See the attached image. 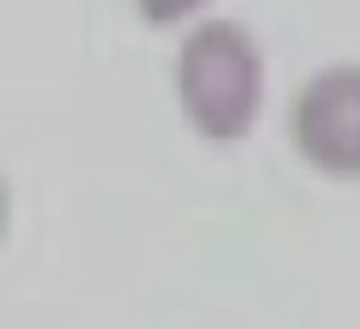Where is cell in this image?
I'll return each instance as SVG.
<instances>
[{
    "mask_svg": "<svg viewBox=\"0 0 360 329\" xmlns=\"http://www.w3.org/2000/svg\"><path fill=\"white\" fill-rule=\"evenodd\" d=\"M179 97L205 140H240L259 117L264 58L244 27L210 20L179 51Z\"/></svg>",
    "mask_w": 360,
    "mask_h": 329,
    "instance_id": "cell-1",
    "label": "cell"
},
{
    "mask_svg": "<svg viewBox=\"0 0 360 329\" xmlns=\"http://www.w3.org/2000/svg\"><path fill=\"white\" fill-rule=\"evenodd\" d=\"M290 132L310 167L337 179H360V66H329L306 82Z\"/></svg>",
    "mask_w": 360,
    "mask_h": 329,
    "instance_id": "cell-2",
    "label": "cell"
},
{
    "mask_svg": "<svg viewBox=\"0 0 360 329\" xmlns=\"http://www.w3.org/2000/svg\"><path fill=\"white\" fill-rule=\"evenodd\" d=\"M140 4V16L155 27H171L179 20H186L190 12H198L205 0H136Z\"/></svg>",
    "mask_w": 360,
    "mask_h": 329,
    "instance_id": "cell-3",
    "label": "cell"
}]
</instances>
